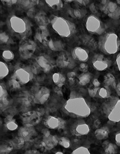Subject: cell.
Wrapping results in <instances>:
<instances>
[{
  "label": "cell",
  "instance_id": "49",
  "mask_svg": "<svg viewBox=\"0 0 120 154\" xmlns=\"http://www.w3.org/2000/svg\"><path fill=\"white\" fill-rule=\"evenodd\" d=\"M60 88H59V87H57V88H55V91L56 93H57L58 94H62V92L61 90L60 89Z\"/></svg>",
  "mask_w": 120,
  "mask_h": 154
},
{
  "label": "cell",
  "instance_id": "48",
  "mask_svg": "<svg viewBox=\"0 0 120 154\" xmlns=\"http://www.w3.org/2000/svg\"><path fill=\"white\" fill-rule=\"evenodd\" d=\"M115 139L117 144L120 145V132H118L116 134Z\"/></svg>",
  "mask_w": 120,
  "mask_h": 154
},
{
  "label": "cell",
  "instance_id": "17",
  "mask_svg": "<svg viewBox=\"0 0 120 154\" xmlns=\"http://www.w3.org/2000/svg\"><path fill=\"white\" fill-rule=\"evenodd\" d=\"M42 143L46 149L50 150L57 145L58 143V139L56 136L50 134L44 136Z\"/></svg>",
  "mask_w": 120,
  "mask_h": 154
},
{
  "label": "cell",
  "instance_id": "7",
  "mask_svg": "<svg viewBox=\"0 0 120 154\" xmlns=\"http://www.w3.org/2000/svg\"><path fill=\"white\" fill-rule=\"evenodd\" d=\"M100 9L112 19H118L120 17V7L117 3L110 1H102L100 3Z\"/></svg>",
  "mask_w": 120,
  "mask_h": 154
},
{
  "label": "cell",
  "instance_id": "35",
  "mask_svg": "<svg viewBox=\"0 0 120 154\" xmlns=\"http://www.w3.org/2000/svg\"><path fill=\"white\" fill-rule=\"evenodd\" d=\"M58 144L63 148L68 149L70 147V140L69 138L66 137H62L58 139Z\"/></svg>",
  "mask_w": 120,
  "mask_h": 154
},
{
  "label": "cell",
  "instance_id": "36",
  "mask_svg": "<svg viewBox=\"0 0 120 154\" xmlns=\"http://www.w3.org/2000/svg\"><path fill=\"white\" fill-rule=\"evenodd\" d=\"M6 127L8 130L13 131L17 129L18 128V125L16 124V122H15V120L11 119L10 121L6 122Z\"/></svg>",
  "mask_w": 120,
  "mask_h": 154
},
{
  "label": "cell",
  "instance_id": "5",
  "mask_svg": "<svg viewBox=\"0 0 120 154\" xmlns=\"http://www.w3.org/2000/svg\"><path fill=\"white\" fill-rule=\"evenodd\" d=\"M86 29L90 33L95 35H103L106 31L105 24L95 15L89 16L86 22Z\"/></svg>",
  "mask_w": 120,
  "mask_h": 154
},
{
  "label": "cell",
  "instance_id": "29",
  "mask_svg": "<svg viewBox=\"0 0 120 154\" xmlns=\"http://www.w3.org/2000/svg\"><path fill=\"white\" fill-rule=\"evenodd\" d=\"M108 130L106 129L102 128L98 129L95 132V135L97 139L99 140L106 139L108 136Z\"/></svg>",
  "mask_w": 120,
  "mask_h": 154
},
{
  "label": "cell",
  "instance_id": "11",
  "mask_svg": "<svg viewBox=\"0 0 120 154\" xmlns=\"http://www.w3.org/2000/svg\"><path fill=\"white\" fill-rule=\"evenodd\" d=\"M50 89L45 87H40L35 90L33 94V101L36 103L44 104L50 98Z\"/></svg>",
  "mask_w": 120,
  "mask_h": 154
},
{
  "label": "cell",
  "instance_id": "3",
  "mask_svg": "<svg viewBox=\"0 0 120 154\" xmlns=\"http://www.w3.org/2000/svg\"><path fill=\"white\" fill-rule=\"evenodd\" d=\"M99 49L106 55H113L119 51L120 41L119 37L114 32H107L100 37L99 40Z\"/></svg>",
  "mask_w": 120,
  "mask_h": 154
},
{
  "label": "cell",
  "instance_id": "13",
  "mask_svg": "<svg viewBox=\"0 0 120 154\" xmlns=\"http://www.w3.org/2000/svg\"><path fill=\"white\" fill-rule=\"evenodd\" d=\"M36 40L44 45H47L50 40V35L47 26H40L37 29L35 33Z\"/></svg>",
  "mask_w": 120,
  "mask_h": 154
},
{
  "label": "cell",
  "instance_id": "46",
  "mask_svg": "<svg viewBox=\"0 0 120 154\" xmlns=\"http://www.w3.org/2000/svg\"><path fill=\"white\" fill-rule=\"evenodd\" d=\"M92 85L95 88H100L99 87H100V82L99 80L95 79L92 82Z\"/></svg>",
  "mask_w": 120,
  "mask_h": 154
},
{
  "label": "cell",
  "instance_id": "28",
  "mask_svg": "<svg viewBox=\"0 0 120 154\" xmlns=\"http://www.w3.org/2000/svg\"><path fill=\"white\" fill-rule=\"evenodd\" d=\"M13 147L11 142H4L0 146V154H9L13 150Z\"/></svg>",
  "mask_w": 120,
  "mask_h": 154
},
{
  "label": "cell",
  "instance_id": "9",
  "mask_svg": "<svg viewBox=\"0 0 120 154\" xmlns=\"http://www.w3.org/2000/svg\"><path fill=\"white\" fill-rule=\"evenodd\" d=\"M92 64L95 70L103 71L110 67L111 62L103 55L96 54L92 58Z\"/></svg>",
  "mask_w": 120,
  "mask_h": 154
},
{
  "label": "cell",
  "instance_id": "31",
  "mask_svg": "<svg viewBox=\"0 0 120 154\" xmlns=\"http://www.w3.org/2000/svg\"><path fill=\"white\" fill-rule=\"evenodd\" d=\"M9 69L7 64L2 61L0 63V78L2 79L9 73Z\"/></svg>",
  "mask_w": 120,
  "mask_h": 154
},
{
  "label": "cell",
  "instance_id": "40",
  "mask_svg": "<svg viewBox=\"0 0 120 154\" xmlns=\"http://www.w3.org/2000/svg\"><path fill=\"white\" fill-rule=\"evenodd\" d=\"M68 78L69 79V82L70 84L72 85L75 82V79L76 77V73L74 72H70L68 73L67 74Z\"/></svg>",
  "mask_w": 120,
  "mask_h": 154
},
{
  "label": "cell",
  "instance_id": "26",
  "mask_svg": "<svg viewBox=\"0 0 120 154\" xmlns=\"http://www.w3.org/2000/svg\"><path fill=\"white\" fill-rule=\"evenodd\" d=\"M45 2L48 6L55 11H60L62 9L63 3L62 1H45Z\"/></svg>",
  "mask_w": 120,
  "mask_h": 154
},
{
  "label": "cell",
  "instance_id": "10",
  "mask_svg": "<svg viewBox=\"0 0 120 154\" xmlns=\"http://www.w3.org/2000/svg\"><path fill=\"white\" fill-rule=\"evenodd\" d=\"M36 63L38 66L44 72H48L55 66V62L50 56L41 55L37 57Z\"/></svg>",
  "mask_w": 120,
  "mask_h": 154
},
{
  "label": "cell",
  "instance_id": "51",
  "mask_svg": "<svg viewBox=\"0 0 120 154\" xmlns=\"http://www.w3.org/2000/svg\"><path fill=\"white\" fill-rule=\"evenodd\" d=\"M55 154H64L62 152H60V151H59V152H56Z\"/></svg>",
  "mask_w": 120,
  "mask_h": 154
},
{
  "label": "cell",
  "instance_id": "6",
  "mask_svg": "<svg viewBox=\"0 0 120 154\" xmlns=\"http://www.w3.org/2000/svg\"><path fill=\"white\" fill-rule=\"evenodd\" d=\"M36 49V44L30 39L22 40L19 46L18 51L22 59H29L32 57Z\"/></svg>",
  "mask_w": 120,
  "mask_h": 154
},
{
  "label": "cell",
  "instance_id": "30",
  "mask_svg": "<svg viewBox=\"0 0 120 154\" xmlns=\"http://www.w3.org/2000/svg\"><path fill=\"white\" fill-rule=\"evenodd\" d=\"M39 1H18L22 8L24 9H32L33 7L39 3Z\"/></svg>",
  "mask_w": 120,
  "mask_h": 154
},
{
  "label": "cell",
  "instance_id": "33",
  "mask_svg": "<svg viewBox=\"0 0 120 154\" xmlns=\"http://www.w3.org/2000/svg\"><path fill=\"white\" fill-rule=\"evenodd\" d=\"M13 147L16 149H20L25 144V140L21 137L18 136L16 137L11 141Z\"/></svg>",
  "mask_w": 120,
  "mask_h": 154
},
{
  "label": "cell",
  "instance_id": "34",
  "mask_svg": "<svg viewBox=\"0 0 120 154\" xmlns=\"http://www.w3.org/2000/svg\"><path fill=\"white\" fill-rule=\"evenodd\" d=\"M14 53L12 51L9 49H6L2 52V57L4 60L7 62L12 61L14 58Z\"/></svg>",
  "mask_w": 120,
  "mask_h": 154
},
{
  "label": "cell",
  "instance_id": "37",
  "mask_svg": "<svg viewBox=\"0 0 120 154\" xmlns=\"http://www.w3.org/2000/svg\"><path fill=\"white\" fill-rule=\"evenodd\" d=\"M10 41V37L9 35L5 32H1L0 33V42L2 44H7Z\"/></svg>",
  "mask_w": 120,
  "mask_h": 154
},
{
  "label": "cell",
  "instance_id": "47",
  "mask_svg": "<svg viewBox=\"0 0 120 154\" xmlns=\"http://www.w3.org/2000/svg\"><path fill=\"white\" fill-rule=\"evenodd\" d=\"M116 63L117 64V67H118V70L120 72V53H119L117 55L116 58Z\"/></svg>",
  "mask_w": 120,
  "mask_h": 154
},
{
  "label": "cell",
  "instance_id": "39",
  "mask_svg": "<svg viewBox=\"0 0 120 154\" xmlns=\"http://www.w3.org/2000/svg\"><path fill=\"white\" fill-rule=\"evenodd\" d=\"M115 78L112 74H108L105 76L104 83L106 86L112 85L115 82Z\"/></svg>",
  "mask_w": 120,
  "mask_h": 154
},
{
  "label": "cell",
  "instance_id": "8",
  "mask_svg": "<svg viewBox=\"0 0 120 154\" xmlns=\"http://www.w3.org/2000/svg\"><path fill=\"white\" fill-rule=\"evenodd\" d=\"M32 77V74L29 70L24 68H20L15 71L11 79L21 86L28 83Z\"/></svg>",
  "mask_w": 120,
  "mask_h": 154
},
{
  "label": "cell",
  "instance_id": "43",
  "mask_svg": "<svg viewBox=\"0 0 120 154\" xmlns=\"http://www.w3.org/2000/svg\"><path fill=\"white\" fill-rule=\"evenodd\" d=\"M105 151L108 154H112L114 153L115 151L114 145L111 143L108 144L105 149Z\"/></svg>",
  "mask_w": 120,
  "mask_h": 154
},
{
  "label": "cell",
  "instance_id": "32",
  "mask_svg": "<svg viewBox=\"0 0 120 154\" xmlns=\"http://www.w3.org/2000/svg\"><path fill=\"white\" fill-rule=\"evenodd\" d=\"M98 95L99 97L102 98H107L109 97L110 95V92L107 86L100 88L99 91L98 92Z\"/></svg>",
  "mask_w": 120,
  "mask_h": 154
},
{
  "label": "cell",
  "instance_id": "16",
  "mask_svg": "<svg viewBox=\"0 0 120 154\" xmlns=\"http://www.w3.org/2000/svg\"><path fill=\"white\" fill-rule=\"evenodd\" d=\"M110 121L114 122H120V99L116 101L108 116Z\"/></svg>",
  "mask_w": 120,
  "mask_h": 154
},
{
  "label": "cell",
  "instance_id": "44",
  "mask_svg": "<svg viewBox=\"0 0 120 154\" xmlns=\"http://www.w3.org/2000/svg\"><path fill=\"white\" fill-rule=\"evenodd\" d=\"M2 2L3 3V5H6L8 6H12L16 4L17 2H18V1L16 0H15V1L10 0V1H2Z\"/></svg>",
  "mask_w": 120,
  "mask_h": 154
},
{
  "label": "cell",
  "instance_id": "20",
  "mask_svg": "<svg viewBox=\"0 0 120 154\" xmlns=\"http://www.w3.org/2000/svg\"><path fill=\"white\" fill-rule=\"evenodd\" d=\"M47 46L51 50L54 51H61L64 48V45L62 42L57 38H51Z\"/></svg>",
  "mask_w": 120,
  "mask_h": 154
},
{
  "label": "cell",
  "instance_id": "45",
  "mask_svg": "<svg viewBox=\"0 0 120 154\" xmlns=\"http://www.w3.org/2000/svg\"><path fill=\"white\" fill-rule=\"evenodd\" d=\"M75 2H77L79 3L80 5H81L82 6H86V5H88V3H89L90 1H87V0H81V1H75Z\"/></svg>",
  "mask_w": 120,
  "mask_h": 154
},
{
  "label": "cell",
  "instance_id": "4",
  "mask_svg": "<svg viewBox=\"0 0 120 154\" xmlns=\"http://www.w3.org/2000/svg\"><path fill=\"white\" fill-rule=\"evenodd\" d=\"M50 23L54 31L62 37H70L76 32L75 24L61 17H52Z\"/></svg>",
  "mask_w": 120,
  "mask_h": 154
},
{
  "label": "cell",
  "instance_id": "1",
  "mask_svg": "<svg viewBox=\"0 0 120 154\" xmlns=\"http://www.w3.org/2000/svg\"><path fill=\"white\" fill-rule=\"evenodd\" d=\"M7 23L11 34L17 39L22 41L26 39L31 33V26L27 18L10 15Z\"/></svg>",
  "mask_w": 120,
  "mask_h": 154
},
{
  "label": "cell",
  "instance_id": "14",
  "mask_svg": "<svg viewBox=\"0 0 120 154\" xmlns=\"http://www.w3.org/2000/svg\"><path fill=\"white\" fill-rule=\"evenodd\" d=\"M72 56L74 60L86 62L89 59V51L80 47H76L72 49Z\"/></svg>",
  "mask_w": 120,
  "mask_h": 154
},
{
  "label": "cell",
  "instance_id": "15",
  "mask_svg": "<svg viewBox=\"0 0 120 154\" xmlns=\"http://www.w3.org/2000/svg\"><path fill=\"white\" fill-rule=\"evenodd\" d=\"M45 125L51 129L61 128L64 125V121L58 117L50 116L46 118L44 122Z\"/></svg>",
  "mask_w": 120,
  "mask_h": 154
},
{
  "label": "cell",
  "instance_id": "50",
  "mask_svg": "<svg viewBox=\"0 0 120 154\" xmlns=\"http://www.w3.org/2000/svg\"><path fill=\"white\" fill-rule=\"evenodd\" d=\"M117 89L119 90V92H120V83L118 84V85L117 86Z\"/></svg>",
  "mask_w": 120,
  "mask_h": 154
},
{
  "label": "cell",
  "instance_id": "2",
  "mask_svg": "<svg viewBox=\"0 0 120 154\" xmlns=\"http://www.w3.org/2000/svg\"><path fill=\"white\" fill-rule=\"evenodd\" d=\"M64 109L68 113L77 118H85L91 114V109L82 97L70 98L64 105Z\"/></svg>",
  "mask_w": 120,
  "mask_h": 154
},
{
  "label": "cell",
  "instance_id": "41",
  "mask_svg": "<svg viewBox=\"0 0 120 154\" xmlns=\"http://www.w3.org/2000/svg\"><path fill=\"white\" fill-rule=\"evenodd\" d=\"M99 89H100V88H95L93 86V87L89 88L88 89L89 95L92 97H94L95 96H96Z\"/></svg>",
  "mask_w": 120,
  "mask_h": 154
},
{
  "label": "cell",
  "instance_id": "25",
  "mask_svg": "<svg viewBox=\"0 0 120 154\" xmlns=\"http://www.w3.org/2000/svg\"><path fill=\"white\" fill-rule=\"evenodd\" d=\"M92 79V74L89 72L82 73V74L80 75L78 77V83L81 86H86L88 84Z\"/></svg>",
  "mask_w": 120,
  "mask_h": 154
},
{
  "label": "cell",
  "instance_id": "27",
  "mask_svg": "<svg viewBox=\"0 0 120 154\" xmlns=\"http://www.w3.org/2000/svg\"><path fill=\"white\" fill-rule=\"evenodd\" d=\"M8 93L5 87L1 84L0 86V101L1 104H3V105H7L8 104L9 100L8 99Z\"/></svg>",
  "mask_w": 120,
  "mask_h": 154
},
{
  "label": "cell",
  "instance_id": "12",
  "mask_svg": "<svg viewBox=\"0 0 120 154\" xmlns=\"http://www.w3.org/2000/svg\"><path fill=\"white\" fill-rule=\"evenodd\" d=\"M57 66L60 68L71 69L74 66L75 63L70 55L67 52L60 54L56 61Z\"/></svg>",
  "mask_w": 120,
  "mask_h": 154
},
{
  "label": "cell",
  "instance_id": "38",
  "mask_svg": "<svg viewBox=\"0 0 120 154\" xmlns=\"http://www.w3.org/2000/svg\"><path fill=\"white\" fill-rule=\"evenodd\" d=\"M71 154H91L89 149L84 147H80L74 150Z\"/></svg>",
  "mask_w": 120,
  "mask_h": 154
},
{
  "label": "cell",
  "instance_id": "18",
  "mask_svg": "<svg viewBox=\"0 0 120 154\" xmlns=\"http://www.w3.org/2000/svg\"><path fill=\"white\" fill-rule=\"evenodd\" d=\"M90 128L89 125L85 122H80L75 125L74 129V134L77 135L83 136L88 134L90 132Z\"/></svg>",
  "mask_w": 120,
  "mask_h": 154
},
{
  "label": "cell",
  "instance_id": "24",
  "mask_svg": "<svg viewBox=\"0 0 120 154\" xmlns=\"http://www.w3.org/2000/svg\"><path fill=\"white\" fill-rule=\"evenodd\" d=\"M68 13L73 18L81 19L87 14V11L81 9H72L68 11Z\"/></svg>",
  "mask_w": 120,
  "mask_h": 154
},
{
  "label": "cell",
  "instance_id": "23",
  "mask_svg": "<svg viewBox=\"0 0 120 154\" xmlns=\"http://www.w3.org/2000/svg\"><path fill=\"white\" fill-rule=\"evenodd\" d=\"M52 81L59 88H62L65 84L66 78L61 73H55L52 76Z\"/></svg>",
  "mask_w": 120,
  "mask_h": 154
},
{
  "label": "cell",
  "instance_id": "22",
  "mask_svg": "<svg viewBox=\"0 0 120 154\" xmlns=\"http://www.w3.org/2000/svg\"><path fill=\"white\" fill-rule=\"evenodd\" d=\"M34 131L32 128L31 127L27 126L26 128H20L18 131V136L23 138L24 140H27L30 139L33 135Z\"/></svg>",
  "mask_w": 120,
  "mask_h": 154
},
{
  "label": "cell",
  "instance_id": "21",
  "mask_svg": "<svg viewBox=\"0 0 120 154\" xmlns=\"http://www.w3.org/2000/svg\"><path fill=\"white\" fill-rule=\"evenodd\" d=\"M80 40L82 44L91 49H94L96 47L95 41L92 37L88 35L85 34L81 36Z\"/></svg>",
  "mask_w": 120,
  "mask_h": 154
},
{
  "label": "cell",
  "instance_id": "42",
  "mask_svg": "<svg viewBox=\"0 0 120 154\" xmlns=\"http://www.w3.org/2000/svg\"><path fill=\"white\" fill-rule=\"evenodd\" d=\"M88 69H89V66L87 63H82L79 66V70L81 72H82V73L88 72Z\"/></svg>",
  "mask_w": 120,
  "mask_h": 154
},
{
  "label": "cell",
  "instance_id": "19",
  "mask_svg": "<svg viewBox=\"0 0 120 154\" xmlns=\"http://www.w3.org/2000/svg\"><path fill=\"white\" fill-rule=\"evenodd\" d=\"M35 20L38 26H47L50 23V19L46 13L44 11H40L35 16Z\"/></svg>",
  "mask_w": 120,
  "mask_h": 154
}]
</instances>
